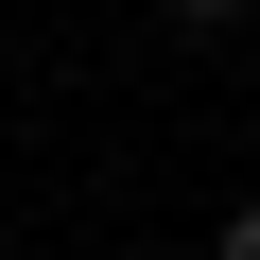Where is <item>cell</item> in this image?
Masks as SVG:
<instances>
[{
  "instance_id": "cell-2",
  "label": "cell",
  "mask_w": 260,
  "mask_h": 260,
  "mask_svg": "<svg viewBox=\"0 0 260 260\" xmlns=\"http://www.w3.org/2000/svg\"><path fill=\"white\" fill-rule=\"evenodd\" d=\"M174 18H260V0H174Z\"/></svg>"
},
{
  "instance_id": "cell-1",
  "label": "cell",
  "mask_w": 260,
  "mask_h": 260,
  "mask_svg": "<svg viewBox=\"0 0 260 260\" xmlns=\"http://www.w3.org/2000/svg\"><path fill=\"white\" fill-rule=\"evenodd\" d=\"M208 260H260V208H225V243H208Z\"/></svg>"
}]
</instances>
